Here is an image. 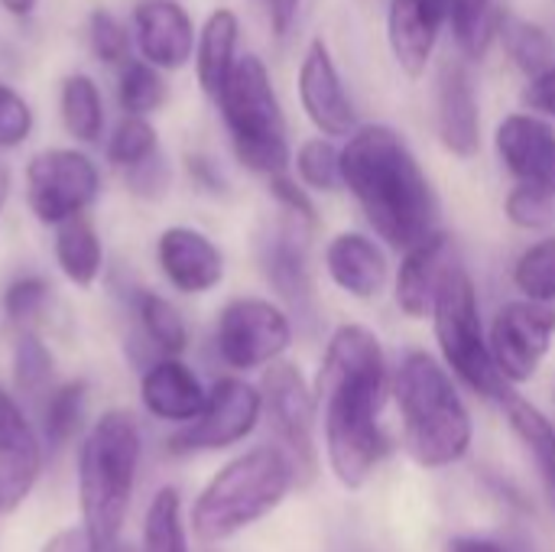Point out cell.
Wrapping results in <instances>:
<instances>
[{
  "label": "cell",
  "instance_id": "obj_37",
  "mask_svg": "<svg viewBox=\"0 0 555 552\" xmlns=\"http://www.w3.org/2000/svg\"><path fill=\"white\" fill-rule=\"evenodd\" d=\"M156 150H159V137L146 117H124L107 140V159L120 169H130L150 159Z\"/></svg>",
  "mask_w": 555,
  "mask_h": 552
},
{
  "label": "cell",
  "instance_id": "obj_14",
  "mask_svg": "<svg viewBox=\"0 0 555 552\" xmlns=\"http://www.w3.org/2000/svg\"><path fill=\"white\" fill-rule=\"evenodd\" d=\"M325 280L351 303H377L393 286V257L367 228H341L322 247Z\"/></svg>",
  "mask_w": 555,
  "mask_h": 552
},
{
  "label": "cell",
  "instance_id": "obj_45",
  "mask_svg": "<svg viewBox=\"0 0 555 552\" xmlns=\"http://www.w3.org/2000/svg\"><path fill=\"white\" fill-rule=\"evenodd\" d=\"M39 552H111L104 550L94 537H91V530L81 524V527H65V530H59L46 547Z\"/></svg>",
  "mask_w": 555,
  "mask_h": 552
},
{
  "label": "cell",
  "instance_id": "obj_34",
  "mask_svg": "<svg viewBox=\"0 0 555 552\" xmlns=\"http://www.w3.org/2000/svg\"><path fill=\"white\" fill-rule=\"evenodd\" d=\"M117 98H120V107L127 111V117H146L163 107L166 81H163L159 68L146 65L143 59H127L120 65Z\"/></svg>",
  "mask_w": 555,
  "mask_h": 552
},
{
  "label": "cell",
  "instance_id": "obj_6",
  "mask_svg": "<svg viewBox=\"0 0 555 552\" xmlns=\"http://www.w3.org/2000/svg\"><path fill=\"white\" fill-rule=\"evenodd\" d=\"M429 329L439 361L465 387V394L498 407L511 394H517L501 381L494 368L491 345H488V322L481 312V293L465 260L446 277L429 316Z\"/></svg>",
  "mask_w": 555,
  "mask_h": 552
},
{
  "label": "cell",
  "instance_id": "obj_31",
  "mask_svg": "<svg viewBox=\"0 0 555 552\" xmlns=\"http://www.w3.org/2000/svg\"><path fill=\"white\" fill-rule=\"evenodd\" d=\"M293 169H296V182L302 189H309L312 195H332V192L345 189L341 146L328 137L306 140L293 156Z\"/></svg>",
  "mask_w": 555,
  "mask_h": 552
},
{
  "label": "cell",
  "instance_id": "obj_16",
  "mask_svg": "<svg viewBox=\"0 0 555 552\" xmlns=\"http://www.w3.org/2000/svg\"><path fill=\"white\" fill-rule=\"evenodd\" d=\"M299 104L306 111V117L312 120V127L319 130V137L328 140H348L361 120H358V107L338 75V65L325 46V39H312L302 65H299Z\"/></svg>",
  "mask_w": 555,
  "mask_h": 552
},
{
  "label": "cell",
  "instance_id": "obj_2",
  "mask_svg": "<svg viewBox=\"0 0 555 552\" xmlns=\"http://www.w3.org/2000/svg\"><path fill=\"white\" fill-rule=\"evenodd\" d=\"M341 179L367 231L390 251H410L442 228L439 192L406 137L361 124L341 146Z\"/></svg>",
  "mask_w": 555,
  "mask_h": 552
},
{
  "label": "cell",
  "instance_id": "obj_30",
  "mask_svg": "<svg viewBox=\"0 0 555 552\" xmlns=\"http://www.w3.org/2000/svg\"><path fill=\"white\" fill-rule=\"evenodd\" d=\"M59 111H62L65 130L75 140H81V143L101 140V130H104V104H101L98 85L88 75H68L62 81Z\"/></svg>",
  "mask_w": 555,
  "mask_h": 552
},
{
  "label": "cell",
  "instance_id": "obj_32",
  "mask_svg": "<svg viewBox=\"0 0 555 552\" xmlns=\"http://www.w3.org/2000/svg\"><path fill=\"white\" fill-rule=\"evenodd\" d=\"M140 552H189V534L182 521V501L176 488H159L143 517V550Z\"/></svg>",
  "mask_w": 555,
  "mask_h": 552
},
{
  "label": "cell",
  "instance_id": "obj_19",
  "mask_svg": "<svg viewBox=\"0 0 555 552\" xmlns=\"http://www.w3.org/2000/svg\"><path fill=\"white\" fill-rule=\"evenodd\" d=\"M436 133L449 156L475 159L481 153V104L468 65L449 62L436 78Z\"/></svg>",
  "mask_w": 555,
  "mask_h": 552
},
{
  "label": "cell",
  "instance_id": "obj_44",
  "mask_svg": "<svg viewBox=\"0 0 555 552\" xmlns=\"http://www.w3.org/2000/svg\"><path fill=\"white\" fill-rule=\"evenodd\" d=\"M524 101H527V107H530L533 114L555 120V68H550V72H543V75H537V78L527 81Z\"/></svg>",
  "mask_w": 555,
  "mask_h": 552
},
{
  "label": "cell",
  "instance_id": "obj_4",
  "mask_svg": "<svg viewBox=\"0 0 555 552\" xmlns=\"http://www.w3.org/2000/svg\"><path fill=\"white\" fill-rule=\"evenodd\" d=\"M299 488V472L273 442L244 449L224 462L192 504V534L202 543H228L267 521Z\"/></svg>",
  "mask_w": 555,
  "mask_h": 552
},
{
  "label": "cell",
  "instance_id": "obj_10",
  "mask_svg": "<svg viewBox=\"0 0 555 552\" xmlns=\"http://www.w3.org/2000/svg\"><path fill=\"white\" fill-rule=\"evenodd\" d=\"M257 267L273 290V299L293 316L296 329L312 335L322 322V299L312 264V228L280 215L257 238Z\"/></svg>",
  "mask_w": 555,
  "mask_h": 552
},
{
  "label": "cell",
  "instance_id": "obj_8",
  "mask_svg": "<svg viewBox=\"0 0 555 552\" xmlns=\"http://www.w3.org/2000/svg\"><path fill=\"white\" fill-rule=\"evenodd\" d=\"M299 329L293 316L270 296H234L215 322V351L234 374L267 371L286 361Z\"/></svg>",
  "mask_w": 555,
  "mask_h": 552
},
{
  "label": "cell",
  "instance_id": "obj_15",
  "mask_svg": "<svg viewBox=\"0 0 555 552\" xmlns=\"http://www.w3.org/2000/svg\"><path fill=\"white\" fill-rule=\"evenodd\" d=\"M462 251L455 238L439 228L426 241L413 244L410 251L400 254V264L393 267V306L406 322H429L436 296L446 283V277L462 264Z\"/></svg>",
  "mask_w": 555,
  "mask_h": 552
},
{
  "label": "cell",
  "instance_id": "obj_26",
  "mask_svg": "<svg viewBox=\"0 0 555 552\" xmlns=\"http://www.w3.org/2000/svg\"><path fill=\"white\" fill-rule=\"evenodd\" d=\"M511 286L517 299L555 306V231L533 238L511 264Z\"/></svg>",
  "mask_w": 555,
  "mask_h": 552
},
{
  "label": "cell",
  "instance_id": "obj_43",
  "mask_svg": "<svg viewBox=\"0 0 555 552\" xmlns=\"http://www.w3.org/2000/svg\"><path fill=\"white\" fill-rule=\"evenodd\" d=\"M46 299H49V283L42 277H36V273L16 277L3 293V312L10 322H26L46 306Z\"/></svg>",
  "mask_w": 555,
  "mask_h": 552
},
{
  "label": "cell",
  "instance_id": "obj_33",
  "mask_svg": "<svg viewBox=\"0 0 555 552\" xmlns=\"http://www.w3.org/2000/svg\"><path fill=\"white\" fill-rule=\"evenodd\" d=\"M88 410V384L85 381H68L55 387L42 407V439L52 452H59L81 426Z\"/></svg>",
  "mask_w": 555,
  "mask_h": 552
},
{
  "label": "cell",
  "instance_id": "obj_22",
  "mask_svg": "<svg viewBox=\"0 0 555 552\" xmlns=\"http://www.w3.org/2000/svg\"><path fill=\"white\" fill-rule=\"evenodd\" d=\"M140 400L150 416L182 429L202 416V410L208 403V390L185 361L159 358V361L146 364V371L140 377Z\"/></svg>",
  "mask_w": 555,
  "mask_h": 552
},
{
  "label": "cell",
  "instance_id": "obj_9",
  "mask_svg": "<svg viewBox=\"0 0 555 552\" xmlns=\"http://www.w3.org/2000/svg\"><path fill=\"white\" fill-rule=\"evenodd\" d=\"M260 397H263V423L270 426L273 446L289 455V462L299 472V485L312 482L322 468L319 397L312 377H306L299 364L280 361L263 371Z\"/></svg>",
  "mask_w": 555,
  "mask_h": 552
},
{
  "label": "cell",
  "instance_id": "obj_51",
  "mask_svg": "<svg viewBox=\"0 0 555 552\" xmlns=\"http://www.w3.org/2000/svg\"><path fill=\"white\" fill-rule=\"evenodd\" d=\"M111 552H133L130 547H111Z\"/></svg>",
  "mask_w": 555,
  "mask_h": 552
},
{
  "label": "cell",
  "instance_id": "obj_12",
  "mask_svg": "<svg viewBox=\"0 0 555 552\" xmlns=\"http://www.w3.org/2000/svg\"><path fill=\"white\" fill-rule=\"evenodd\" d=\"M263 423V397L260 384L244 377H218L208 390V403L202 416L182 426L169 439L172 455H198V452H224L247 442Z\"/></svg>",
  "mask_w": 555,
  "mask_h": 552
},
{
  "label": "cell",
  "instance_id": "obj_20",
  "mask_svg": "<svg viewBox=\"0 0 555 552\" xmlns=\"http://www.w3.org/2000/svg\"><path fill=\"white\" fill-rule=\"evenodd\" d=\"M42 468V446L16 400L0 390V514H13L33 491Z\"/></svg>",
  "mask_w": 555,
  "mask_h": 552
},
{
  "label": "cell",
  "instance_id": "obj_50",
  "mask_svg": "<svg viewBox=\"0 0 555 552\" xmlns=\"http://www.w3.org/2000/svg\"><path fill=\"white\" fill-rule=\"evenodd\" d=\"M10 198V169L0 163V215H3V205Z\"/></svg>",
  "mask_w": 555,
  "mask_h": 552
},
{
  "label": "cell",
  "instance_id": "obj_17",
  "mask_svg": "<svg viewBox=\"0 0 555 552\" xmlns=\"http://www.w3.org/2000/svg\"><path fill=\"white\" fill-rule=\"evenodd\" d=\"M494 150L514 185L555 198V124L533 111L507 114L494 130Z\"/></svg>",
  "mask_w": 555,
  "mask_h": 552
},
{
  "label": "cell",
  "instance_id": "obj_35",
  "mask_svg": "<svg viewBox=\"0 0 555 552\" xmlns=\"http://www.w3.org/2000/svg\"><path fill=\"white\" fill-rule=\"evenodd\" d=\"M446 20L452 26L455 46L475 59L485 52L491 29L498 26L494 0H446Z\"/></svg>",
  "mask_w": 555,
  "mask_h": 552
},
{
  "label": "cell",
  "instance_id": "obj_40",
  "mask_svg": "<svg viewBox=\"0 0 555 552\" xmlns=\"http://www.w3.org/2000/svg\"><path fill=\"white\" fill-rule=\"evenodd\" d=\"M267 185H270L273 202L280 205V215H286V218H293V221H299V224H306V228H312V231L319 228L315 198H312L309 189H302V185L296 182V176L283 172V176L267 179Z\"/></svg>",
  "mask_w": 555,
  "mask_h": 552
},
{
  "label": "cell",
  "instance_id": "obj_13",
  "mask_svg": "<svg viewBox=\"0 0 555 552\" xmlns=\"http://www.w3.org/2000/svg\"><path fill=\"white\" fill-rule=\"evenodd\" d=\"M98 166L78 150H42L26 166V202L42 224H65L98 198Z\"/></svg>",
  "mask_w": 555,
  "mask_h": 552
},
{
  "label": "cell",
  "instance_id": "obj_36",
  "mask_svg": "<svg viewBox=\"0 0 555 552\" xmlns=\"http://www.w3.org/2000/svg\"><path fill=\"white\" fill-rule=\"evenodd\" d=\"M504 215L517 231L540 238L555 228V198L546 192L527 189V185H511V192L504 198Z\"/></svg>",
  "mask_w": 555,
  "mask_h": 552
},
{
  "label": "cell",
  "instance_id": "obj_49",
  "mask_svg": "<svg viewBox=\"0 0 555 552\" xmlns=\"http://www.w3.org/2000/svg\"><path fill=\"white\" fill-rule=\"evenodd\" d=\"M36 3H39V0H0V7H3L7 13H13V16H29V13L36 10Z\"/></svg>",
  "mask_w": 555,
  "mask_h": 552
},
{
  "label": "cell",
  "instance_id": "obj_46",
  "mask_svg": "<svg viewBox=\"0 0 555 552\" xmlns=\"http://www.w3.org/2000/svg\"><path fill=\"white\" fill-rule=\"evenodd\" d=\"M185 169H189V176H192V182H195L198 189H205V192H211V195H224V192H228V182H224L221 169L215 166V159L192 153V156H185Z\"/></svg>",
  "mask_w": 555,
  "mask_h": 552
},
{
  "label": "cell",
  "instance_id": "obj_47",
  "mask_svg": "<svg viewBox=\"0 0 555 552\" xmlns=\"http://www.w3.org/2000/svg\"><path fill=\"white\" fill-rule=\"evenodd\" d=\"M446 552H520L514 550L507 540L501 537H488V534H459L446 543Z\"/></svg>",
  "mask_w": 555,
  "mask_h": 552
},
{
  "label": "cell",
  "instance_id": "obj_11",
  "mask_svg": "<svg viewBox=\"0 0 555 552\" xmlns=\"http://www.w3.org/2000/svg\"><path fill=\"white\" fill-rule=\"evenodd\" d=\"M488 345L511 390L533 384L555 348V306L507 299L488 319Z\"/></svg>",
  "mask_w": 555,
  "mask_h": 552
},
{
  "label": "cell",
  "instance_id": "obj_25",
  "mask_svg": "<svg viewBox=\"0 0 555 552\" xmlns=\"http://www.w3.org/2000/svg\"><path fill=\"white\" fill-rule=\"evenodd\" d=\"M237 39H241V23H237V13L228 10V7H218L211 10V16L205 20L202 33H198V42H195V75H198V85L202 91L218 101L234 65H237Z\"/></svg>",
  "mask_w": 555,
  "mask_h": 552
},
{
  "label": "cell",
  "instance_id": "obj_24",
  "mask_svg": "<svg viewBox=\"0 0 555 552\" xmlns=\"http://www.w3.org/2000/svg\"><path fill=\"white\" fill-rule=\"evenodd\" d=\"M501 410H504L507 429L514 433L524 455L530 459L537 482H540V491H543L555 517V420L540 403H533L524 394H511L501 403Z\"/></svg>",
  "mask_w": 555,
  "mask_h": 552
},
{
  "label": "cell",
  "instance_id": "obj_7",
  "mask_svg": "<svg viewBox=\"0 0 555 552\" xmlns=\"http://www.w3.org/2000/svg\"><path fill=\"white\" fill-rule=\"evenodd\" d=\"M215 104L221 107L231 150L244 169L263 179L289 172L293 150H289V133H286V114L276 98L273 78L257 55L237 59Z\"/></svg>",
  "mask_w": 555,
  "mask_h": 552
},
{
  "label": "cell",
  "instance_id": "obj_21",
  "mask_svg": "<svg viewBox=\"0 0 555 552\" xmlns=\"http://www.w3.org/2000/svg\"><path fill=\"white\" fill-rule=\"evenodd\" d=\"M133 36L140 59L159 72L182 68L195 52V26L176 0H143L133 10Z\"/></svg>",
  "mask_w": 555,
  "mask_h": 552
},
{
  "label": "cell",
  "instance_id": "obj_39",
  "mask_svg": "<svg viewBox=\"0 0 555 552\" xmlns=\"http://www.w3.org/2000/svg\"><path fill=\"white\" fill-rule=\"evenodd\" d=\"M88 42L94 59L107 62V65H124L130 59V36L124 29V23L107 13V10H94L88 20Z\"/></svg>",
  "mask_w": 555,
  "mask_h": 552
},
{
  "label": "cell",
  "instance_id": "obj_23",
  "mask_svg": "<svg viewBox=\"0 0 555 552\" xmlns=\"http://www.w3.org/2000/svg\"><path fill=\"white\" fill-rule=\"evenodd\" d=\"M442 23H446V0H390L387 39L397 65L410 78H420L429 68Z\"/></svg>",
  "mask_w": 555,
  "mask_h": 552
},
{
  "label": "cell",
  "instance_id": "obj_42",
  "mask_svg": "<svg viewBox=\"0 0 555 552\" xmlns=\"http://www.w3.org/2000/svg\"><path fill=\"white\" fill-rule=\"evenodd\" d=\"M29 133H33V107L16 88L0 85V150L20 146Z\"/></svg>",
  "mask_w": 555,
  "mask_h": 552
},
{
  "label": "cell",
  "instance_id": "obj_18",
  "mask_svg": "<svg viewBox=\"0 0 555 552\" xmlns=\"http://www.w3.org/2000/svg\"><path fill=\"white\" fill-rule=\"evenodd\" d=\"M156 264L182 296H205L224 283V254L198 228L172 224L156 241Z\"/></svg>",
  "mask_w": 555,
  "mask_h": 552
},
{
  "label": "cell",
  "instance_id": "obj_41",
  "mask_svg": "<svg viewBox=\"0 0 555 552\" xmlns=\"http://www.w3.org/2000/svg\"><path fill=\"white\" fill-rule=\"evenodd\" d=\"M124 182H127V189H130L137 198L156 202V198H163V195L169 192L172 166H169L166 153H163V150H156L150 159H143V163H137V166L124 169Z\"/></svg>",
  "mask_w": 555,
  "mask_h": 552
},
{
  "label": "cell",
  "instance_id": "obj_27",
  "mask_svg": "<svg viewBox=\"0 0 555 552\" xmlns=\"http://www.w3.org/2000/svg\"><path fill=\"white\" fill-rule=\"evenodd\" d=\"M133 312L140 319V335L146 348H153L159 358H179L189 345V329L179 316V309L150 290H140L133 296Z\"/></svg>",
  "mask_w": 555,
  "mask_h": 552
},
{
  "label": "cell",
  "instance_id": "obj_48",
  "mask_svg": "<svg viewBox=\"0 0 555 552\" xmlns=\"http://www.w3.org/2000/svg\"><path fill=\"white\" fill-rule=\"evenodd\" d=\"M267 3V13H270V26L276 36H286L296 23V13H299V3L302 0H263Z\"/></svg>",
  "mask_w": 555,
  "mask_h": 552
},
{
  "label": "cell",
  "instance_id": "obj_29",
  "mask_svg": "<svg viewBox=\"0 0 555 552\" xmlns=\"http://www.w3.org/2000/svg\"><path fill=\"white\" fill-rule=\"evenodd\" d=\"M498 33L504 39V49L511 55V62L530 78L543 75L555 68V39L537 23H527L520 16L501 13L498 16Z\"/></svg>",
  "mask_w": 555,
  "mask_h": 552
},
{
  "label": "cell",
  "instance_id": "obj_5",
  "mask_svg": "<svg viewBox=\"0 0 555 552\" xmlns=\"http://www.w3.org/2000/svg\"><path fill=\"white\" fill-rule=\"evenodd\" d=\"M140 426L127 410H107L88 429L78 452V498L81 524L91 537L111 550L124 527L137 468H140Z\"/></svg>",
  "mask_w": 555,
  "mask_h": 552
},
{
  "label": "cell",
  "instance_id": "obj_1",
  "mask_svg": "<svg viewBox=\"0 0 555 552\" xmlns=\"http://www.w3.org/2000/svg\"><path fill=\"white\" fill-rule=\"evenodd\" d=\"M393 364L384 338L364 322H338L312 377L319 397V446L328 475L345 491L374 482L393 439L384 426Z\"/></svg>",
  "mask_w": 555,
  "mask_h": 552
},
{
  "label": "cell",
  "instance_id": "obj_38",
  "mask_svg": "<svg viewBox=\"0 0 555 552\" xmlns=\"http://www.w3.org/2000/svg\"><path fill=\"white\" fill-rule=\"evenodd\" d=\"M49 381H52L49 348L33 332H23L16 338V348H13V384H16V390L26 397H39V394H46Z\"/></svg>",
  "mask_w": 555,
  "mask_h": 552
},
{
  "label": "cell",
  "instance_id": "obj_28",
  "mask_svg": "<svg viewBox=\"0 0 555 552\" xmlns=\"http://www.w3.org/2000/svg\"><path fill=\"white\" fill-rule=\"evenodd\" d=\"M55 264L65 273V280L81 286V290H88L98 280L101 264H104V251H101V241H98L94 228L85 218H72V221L59 224Z\"/></svg>",
  "mask_w": 555,
  "mask_h": 552
},
{
  "label": "cell",
  "instance_id": "obj_3",
  "mask_svg": "<svg viewBox=\"0 0 555 552\" xmlns=\"http://www.w3.org/2000/svg\"><path fill=\"white\" fill-rule=\"evenodd\" d=\"M390 400L400 416V446L423 472H452L475 449V413L465 387L436 351L406 348L393 364Z\"/></svg>",
  "mask_w": 555,
  "mask_h": 552
}]
</instances>
